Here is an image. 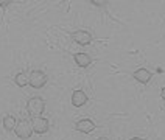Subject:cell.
<instances>
[{"instance_id":"cell-5","label":"cell","mask_w":165,"mask_h":140,"mask_svg":"<svg viewBox=\"0 0 165 140\" xmlns=\"http://www.w3.org/2000/svg\"><path fill=\"white\" fill-rule=\"evenodd\" d=\"M72 39L78 44V45H89L92 42V34L89 31L84 30H78L75 33H72Z\"/></svg>"},{"instance_id":"cell-6","label":"cell","mask_w":165,"mask_h":140,"mask_svg":"<svg viewBox=\"0 0 165 140\" xmlns=\"http://www.w3.org/2000/svg\"><path fill=\"white\" fill-rule=\"evenodd\" d=\"M75 129L82 132V134H89V132H92V131L95 129V123H93L90 118H81L80 122H77Z\"/></svg>"},{"instance_id":"cell-12","label":"cell","mask_w":165,"mask_h":140,"mask_svg":"<svg viewBox=\"0 0 165 140\" xmlns=\"http://www.w3.org/2000/svg\"><path fill=\"white\" fill-rule=\"evenodd\" d=\"M9 5V2L8 0H0V6H3V8H6Z\"/></svg>"},{"instance_id":"cell-10","label":"cell","mask_w":165,"mask_h":140,"mask_svg":"<svg viewBox=\"0 0 165 140\" xmlns=\"http://www.w3.org/2000/svg\"><path fill=\"white\" fill-rule=\"evenodd\" d=\"M14 83H16V86H19V87H25L27 84H30L28 73H27V72H20V73H17V75L14 76Z\"/></svg>"},{"instance_id":"cell-13","label":"cell","mask_w":165,"mask_h":140,"mask_svg":"<svg viewBox=\"0 0 165 140\" xmlns=\"http://www.w3.org/2000/svg\"><path fill=\"white\" fill-rule=\"evenodd\" d=\"M129 140H143V139H140V137H132V139H129Z\"/></svg>"},{"instance_id":"cell-2","label":"cell","mask_w":165,"mask_h":140,"mask_svg":"<svg viewBox=\"0 0 165 140\" xmlns=\"http://www.w3.org/2000/svg\"><path fill=\"white\" fill-rule=\"evenodd\" d=\"M28 80H30V86L33 89H42L47 84V75L41 70H31L28 75Z\"/></svg>"},{"instance_id":"cell-3","label":"cell","mask_w":165,"mask_h":140,"mask_svg":"<svg viewBox=\"0 0 165 140\" xmlns=\"http://www.w3.org/2000/svg\"><path fill=\"white\" fill-rule=\"evenodd\" d=\"M16 136L19 137V139L22 140H27L31 137V134H33V129H31V125L28 123V122H25V120H20L19 123H17V126H16Z\"/></svg>"},{"instance_id":"cell-9","label":"cell","mask_w":165,"mask_h":140,"mask_svg":"<svg viewBox=\"0 0 165 140\" xmlns=\"http://www.w3.org/2000/svg\"><path fill=\"white\" fill-rule=\"evenodd\" d=\"M73 58H75V62H77L80 67H82V69H86V67H89V65L92 64V58H90L87 53H77Z\"/></svg>"},{"instance_id":"cell-4","label":"cell","mask_w":165,"mask_h":140,"mask_svg":"<svg viewBox=\"0 0 165 140\" xmlns=\"http://www.w3.org/2000/svg\"><path fill=\"white\" fill-rule=\"evenodd\" d=\"M31 129L36 132V134H44L48 131V120L44 118V117H35L31 118Z\"/></svg>"},{"instance_id":"cell-8","label":"cell","mask_w":165,"mask_h":140,"mask_svg":"<svg viewBox=\"0 0 165 140\" xmlns=\"http://www.w3.org/2000/svg\"><path fill=\"white\" fill-rule=\"evenodd\" d=\"M87 103V95L82 92V91H75L72 93V104L75 107H81Z\"/></svg>"},{"instance_id":"cell-15","label":"cell","mask_w":165,"mask_h":140,"mask_svg":"<svg viewBox=\"0 0 165 140\" xmlns=\"http://www.w3.org/2000/svg\"><path fill=\"white\" fill-rule=\"evenodd\" d=\"M98 140H109V139H108V137H100Z\"/></svg>"},{"instance_id":"cell-14","label":"cell","mask_w":165,"mask_h":140,"mask_svg":"<svg viewBox=\"0 0 165 140\" xmlns=\"http://www.w3.org/2000/svg\"><path fill=\"white\" fill-rule=\"evenodd\" d=\"M162 98H165V87L162 89Z\"/></svg>"},{"instance_id":"cell-11","label":"cell","mask_w":165,"mask_h":140,"mask_svg":"<svg viewBox=\"0 0 165 140\" xmlns=\"http://www.w3.org/2000/svg\"><path fill=\"white\" fill-rule=\"evenodd\" d=\"M16 126H17V122H16V118H14L13 115H6V117L3 118V128H5L6 131H14Z\"/></svg>"},{"instance_id":"cell-1","label":"cell","mask_w":165,"mask_h":140,"mask_svg":"<svg viewBox=\"0 0 165 140\" xmlns=\"http://www.w3.org/2000/svg\"><path fill=\"white\" fill-rule=\"evenodd\" d=\"M27 111L28 114L35 118V117H41L42 112L45 111V101L41 96H33L27 101Z\"/></svg>"},{"instance_id":"cell-7","label":"cell","mask_w":165,"mask_h":140,"mask_svg":"<svg viewBox=\"0 0 165 140\" xmlns=\"http://www.w3.org/2000/svg\"><path fill=\"white\" fill-rule=\"evenodd\" d=\"M132 76H134V80L136 81H139V83H142V84H148L150 83V80H151V76H153V73L148 70V69H137L134 73H132Z\"/></svg>"}]
</instances>
